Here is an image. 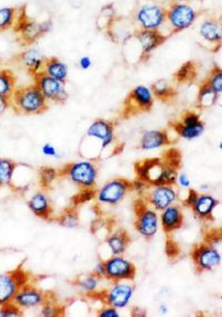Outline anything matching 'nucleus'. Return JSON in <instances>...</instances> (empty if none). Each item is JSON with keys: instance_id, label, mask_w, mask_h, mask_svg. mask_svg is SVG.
<instances>
[{"instance_id": "f257e3e1", "label": "nucleus", "mask_w": 222, "mask_h": 317, "mask_svg": "<svg viewBox=\"0 0 222 317\" xmlns=\"http://www.w3.org/2000/svg\"><path fill=\"white\" fill-rule=\"evenodd\" d=\"M48 101L35 84L15 89L11 97V106L17 114H42L48 108Z\"/></svg>"}, {"instance_id": "f03ea898", "label": "nucleus", "mask_w": 222, "mask_h": 317, "mask_svg": "<svg viewBox=\"0 0 222 317\" xmlns=\"http://www.w3.org/2000/svg\"><path fill=\"white\" fill-rule=\"evenodd\" d=\"M51 20L39 22L28 15L26 5L20 6L17 23L13 29L17 35V41L22 46H31L51 30Z\"/></svg>"}, {"instance_id": "7ed1b4c3", "label": "nucleus", "mask_w": 222, "mask_h": 317, "mask_svg": "<svg viewBox=\"0 0 222 317\" xmlns=\"http://www.w3.org/2000/svg\"><path fill=\"white\" fill-rule=\"evenodd\" d=\"M34 84L48 101L58 104H64L68 98L64 88V84L48 76L43 71H40L32 76Z\"/></svg>"}, {"instance_id": "20e7f679", "label": "nucleus", "mask_w": 222, "mask_h": 317, "mask_svg": "<svg viewBox=\"0 0 222 317\" xmlns=\"http://www.w3.org/2000/svg\"><path fill=\"white\" fill-rule=\"evenodd\" d=\"M44 58L39 50L30 48L18 54L15 58L16 62L22 64L31 76L41 71Z\"/></svg>"}, {"instance_id": "39448f33", "label": "nucleus", "mask_w": 222, "mask_h": 317, "mask_svg": "<svg viewBox=\"0 0 222 317\" xmlns=\"http://www.w3.org/2000/svg\"><path fill=\"white\" fill-rule=\"evenodd\" d=\"M70 176L72 180L85 185L94 183L95 171L88 162H80L72 165L70 168Z\"/></svg>"}, {"instance_id": "423d86ee", "label": "nucleus", "mask_w": 222, "mask_h": 317, "mask_svg": "<svg viewBox=\"0 0 222 317\" xmlns=\"http://www.w3.org/2000/svg\"><path fill=\"white\" fill-rule=\"evenodd\" d=\"M41 71L64 84L67 78L68 70L67 66L59 58L50 57L44 58Z\"/></svg>"}, {"instance_id": "0eeeda50", "label": "nucleus", "mask_w": 222, "mask_h": 317, "mask_svg": "<svg viewBox=\"0 0 222 317\" xmlns=\"http://www.w3.org/2000/svg\"><path fill=\"white\" fill-rule=\"evenodd\" d=\"M194 13L190 7L187 5H178L171 13V21L173 25L178 28H185L193 21Z\"/></svg>"}, {"instance_id": "6e6552de", "label": "nucleus", "mask_w": 222, "mask_h": 317, "mask_svg": "<svg viewBox=\"0 0 222 317\" xmlns=\"http://www.w3.org/2000/svg\"><path fill=\"white\" fill-rule=\"evenodd\" d=\"M17 77L13 70L5 68L0 70V96L11 98L15 92Z\"/></svg>"}, {"instance_id": "1a4fd4ad", "label": "nucleus", "mask_w": 222, "mask_h": 317, "mask_svg": "<svg viewBox=\"0 0 222 317\" xmlns=\"http://www.w3.org/2000/svg\"><path fill=\"white\" fill-rule=\"evenodd\" d=\"M20 7H3L0 9V32L13 30L19 17Z\"/></svg>"}, {"instance_id": "9d476101", "label": "nucleus", "mask_w": 222, "mask_h": 317, "mask_svg": "<svg viewBox=\"0 0 222 317\" xmlns=\"http://www.w3.org/2000/svg\"><path fill=\"white\" fill-rule=\"evenodd\" d=\"M162 15L160 10L154 6L145 7L141 10L139 19L145 27L152 28L160 24Z\"/></svg>"}, {"instance_id": "9b49d317", "label": "nucleus", "mask_w": 222, "mask_h": 317, "mask_svg": "<svg viewBox=\"0 0 222 317\" xmlns=\"http://www.w3.org/2000/svg\"><path fill=\"white\" fill-rule=\"evenodd\" d=\"M125 185L118 181H114L107 185L101 191L100 199L101 201L115 203L120 200L124 195Z\"/></svg>"}, {"instance_id": "f8f14e48", "label": "nucleus", "mask_w": 222, "mask_h": 317, "mask_svg": "<svg viewBox=\"0 0 222 317\" xmlns=\"http://www.w3.org/2000/svg\"><path fill=\"white\" fill-rule=\"evenodd\" d=\"M89 136L96 137L102 139L104 147L110 144L112 139V132L108 125L103 121H97L89 129Z\"/></svg>"}, {"instance_id": "ddd939ff", "label": "nucleus", "mask_w": 222, "mask_h": 317, "mask_svg": "<svg viewBox=\"0 0 222 317\" xmlns=\"http://www.w3.org/2000/svg\"><path fill=\"white\" fill-rule=\"evenodd\" d=\"M132 294V290L128 286H117L110 294V300L114 306L123 307L127 304Z\"/></svg>"}, {"instance_id": "4468645a", "label": "nucleus", "mask_w": 222, "mask_h": 317, "mask_svg": "<svg viewBox=\"0 0 222 317\" xmlns=\"http://www.w3.org/2000/svg\"><path fill=\"white\" fill-rule=\"evenodd\" d=\"M165 142L164 135L157 131H149L145 133L142 140L143 148L151 149L158 148Z\"/></svg>"}, {"instance_id": "2eb2a0df", "label": "nucleus", "mask_w": 222, "mask_h": 317, "mask_svg": "<svg viewBox=\"0 0 222 317\" xmlns=\"http://www.w3.org/2000/svg\"><path fill=\"white\" fill-rule=\"evenodd\" d=\"M130 270L128 262L121 258L110 261L107 265V271L111 276L122 277L127 275Z\"/></svg>"}, {"instance_id": "dca6fc26", "label": "nucleus", "mask_w": 222, "mask_h": 317, "mask_svg": "<svg viewBox=\"0 0 222 317\" xmlns=\"http://www.w3.org/2000/svg\"><path fill=\"white\" fill-rule=\"evenodd\" d=\"M174 199V192L170 189L160 188L155 193V203L159 209H165Z\"/></svg>"}, {"instance_id": "f3484780", "label": "nucleus", "mask_w": 222, "mask_h": 317, "mask_svg": "<svg viewBox=\"0 0 222 317\" xmlns=\"http://www.w3.org/2000/svg\"><path fill=\"white\" fill-rule=\"evenodd\" d=\"M15 169V163L11 159H0V185L9 182Z\"/></svg>"}, {"instance_id": "a211bd4d", "label": "nucleus", "mask_w": 222, "mask_h": 317, "mask_svg": "<svg viewBox=\"0 0 222 317\" xmlns=\"http://www.w3.org/2000/svg\"><path fill=\"white\" fill-rule=\"evenodd\" d=\"M157 219L156 215L153 212L145 213L141 219V231L146 236L153 235L157 231Z\"/></svg>"}, {"instance_id": "6ab92c4d", "label": "nucleus", "mask_w": 222, "mask_h": 317, "mask_svg": "<svg viewBox=\"0 0 222 317\" xmlns=\"http://www.w3.org/2000/svg\"><path fill=\"white\" fill-rule=\"evenodd\" d=\"M201 33L206 39L215 41L221 39V28L213 22H207L202 26Z\"/></svg>"}, {"instance_id": "aec40b11", "label": "nucleus", "mask_w": 222, "mask_h": 317, "mask_svg": "<svg viewBox=\"0 0 222 317\" xmlns=\"http://www.w3.org/2000/svg\"><path fill=\"white\" fill-rule=\"evenodd\" d=\"M140 40L145 50H151L159 43V36L153 32H145L141 34Z\"/></svg>"}, {"instance_id": "412c9836", "label": "nucleus", "mask_w": 222, "mask_h": 317, "mask_svg": "<svg viewBox=\"0 0 222 317\" xmlns=\"http://www.w3.org/2000/svg\"><path fill=\"white\" fill-rule=\"evenodd\" d=\"M221 257L215 250H209L202 254L200 262L204 268H209L219 263Z\"/></svg>"}, {"instance_id": "4be33fe9", "label": "nucleus", "mask_w": 222, "mask_h": 317, "mask_svg": "<svg viewBox=\"0 0 222 317\" xmlns=\"http://www.w3.org/2000/svg\"><path fill=\"white\" fill-rule=\"evenodd\" d=\"M203 127L200 122L191 126H185L181 129V134L185 138L191 139L199 137L203 132Z\"/></svg>"}, {"instance_id": "5701e85b", "label": "nucleus", "mask_w": 222, "mask_h": 317, "mask_svg": "<svg viewBox=\"0 0 222 317\" xmlns=\"http://www.w3.org/2000/svg\"><path fill=\"white\" fill-rule=\"evenodd\" d=\"M13 292V286L9 279L0 276V302L9 298Z\"/></svg>"}, {"instance_id": "b1692460", "label": "nucleus", "mask_w": 222, "mask_h": 317, "mask_svg": "<svg viewBox=\"0 0 222 317\" xmlns=\"http://www.w3.org/2000/svg\"><path fill=\"white\" fill-rule=\"evenodd\" d=\"M135 98L142 106H148L151 103V96L148 89L143 86H139L134 92Z\"/></svg>"}, {"instance_id": "393cba45", "label": "nucleus", "mask_w": 222, "mask_h": 317, "mask_svg": "<svg viewBox=\"0 0 222 317\" xmlns=\"http://www.w3.org/2000/svg\"><path fill=\"white\" fill-rule=\"evenodd\" d=\"M215 205V201L212 197H203L199 200L197 203V211L199 213L207 214L211 211Z\"/></svg>"}, {"instance_id": "a878e982", "label": "nucleus", "mask_w": 222, "mask_h": 317, "mask_svg": "<svg viewBox=\"0 0 222 317\" xmlns=\"http://www.w3.org/2000/svg\"><path fill=\"white\" fill-rule=\"evenodd\" d=\"M18 300L20 304L24 306H33L39 302L40 297L35 292H27L20 294L18 297Z\"/></svg>"}, {"instance_id": "bb28decb", "label": "nucleus", "mask_w": 222, "mask_h": 317, "mask_svg": "<svg viewBox=\"0 0 222 317\" xmlns=\"http://www.w3.org/2000/svg\"><path fill=\"white\" fill-rule=\"evenodd\" d=\"M40 177L43 184L47 185L56 177L55 170L50 167H42L40 171Z\"/></svg>"}, {"instance_id": "cd10ccee", "label": "nucleus", "mask_w": 222, "mask_h": 317, "mask_svg": "<svg viewBox=\"0 0 222 317\" xmlns=\"http://www.w3.org/2000/svg\"><path fill=\"white\" fill-rule=\"evenodd\" d=\"M47 206V202L43 195L37 194L33 197L31 201V207L34 211H43Z\"/></svg>"}, {"instance_id": "c85d7f7f", "label": "nucleus", "mask_w": 222, "mask_h": 317, "mask_svg": "<svg viewBox=\"0 0 222 317\" xmlns=\"http://www.w3.org/2000/svg\"><path fill=\"white\" fill-rule=\"evenodd\" d=\"M179 219V213L175 209H167L163 215V222L167 226H172L177 223Z\"/></svg>"}, {"instance_id": "c756f323", "label": "nucleus", "mask_w": 222, "mask_h": 317, "mask_svg": "<svg viewBox=\"0 0 222 317\" xmlns=\"http://www.w3.org/2000/svg\"><path fill=\"white\" fill-rule=\"evenodd\" d=\"M174 172L170 169H164L161 171L160 177L157 179L159 183H167L172 182L175 179Z\"/></svg>"}, {"instance_id": "7c9ffc66", "label": "nucleus", "mask_w": 222, "mask_h": 317, "mask_svg": "<svg viewBox=\"0 0 222 317\" xmlns=\"http://www.w3.org/2000/svg\"><path fill=\"white\" fill-rule=\"evenodd\" d=\"M41 151L42 153L47 157H58L59 155L57 149L53 145L50 144L49 143L44 144L42 147Z\"/></svg>"}, {"instance_id": "2f4dec72", "label": "nucleus", "mask_w": 222, "mask_h": 317, "mask_svg": "<svg viewBox=\"0 0 222 317\" xmlns=\"http://www.w3.org/2000/svg\"><path fill=\"white\" fill-rule=\"evenodd\" d=\"M110 246L115 253H119L123 251V244L122 241L118 238H114L110 240Z\"/></svg>"}, {"instance_id": "473e14b6", "label": "nucleus", "mask_w": 222, "mask_h": 317, "mask_svg": "<svg viewBox=\"0 0 222 317\" xmlns=\"http://www.w3.org/2000/svg\"><path fill=\"white\" fill-rule=\"evenodd\" d=\"M11 106V98L0 96V116Z\"/></svg>"}, {"instance_id": "72a5a7b5", "label": "nucleus", "mask_w": 222, "mask_h": 317, "mask_svg": "<svg viewBox=\"0 0 222 317\" xmlns=\"http://www.w3.org/2000/svg\"><path fill=\"white\" fill-rule=\"evenodd\" d=\"M222 86V76L221 73L218 74L212 80V87L216 92H221Z\"/></svg>"}, {"instance_id": "f704fd0d", "label": "nucleus", "mask_w": 222, "mask_h": 317, "mask_svg": "<svg viewBox=\"0 0 222 317\" xmlns=\"http://www.w3.org/2000/svg\"><path fill=\"white\" fill-rule=\"evenodd\" d=\"M198 117L195 114H190L189 116L186 117L185 120V126H191V125H195L198 124Z\"/></svg>"}, {"instance_id": "c9c22d12", "label": "nucleus", "mask_w": 222, "mask_h": 317, "mask_svg": "<svg viewBox=\"0 0 222 317\" xmlns=\"http://www.w3.org/2000/svg\"><path fill=\"white\" fill-rule=\"evenodd\" d=\"M92 62H91L90 58L89 57H83L81 58L80 61V66L81 68L83 70H88L91 66Z\"/></svg>"}, {"instance_id": "e433bc0d", "label": "nucleus", "mask_w": 222, "mask_h": 317, "mask_svg": "<svg viewBox=\"0 0 222 317\" xmlns=\"http://www.w3.org/2000/svg\"><path fill=\"white\" fill-rule=\"evenodd\" d=\"M83 285L84 286V287L92 289V288H94L95 286H96V282H95L94 280L90 279V280H88L86 281V282H84Z\"/></svg>"}, {"instance_id": "4c0bfd02", "label": "nucleus", "mask_w": 222, "mask_h": 317, "mask_svg": "<svg viewBox=\"0 0 222 317\" xmlns=\"http://www.w3.org/2000/svg\"><path fill=\"white\" fill-rule=\"evenodd\" d=\"M180 183L183 186L187 187L190 185V181L187 176L185 175H182L180 177Z\"/></svg>"}, {"instance_id": "58836bf2", "label": "nucleus", "mask_w": 222, "mask_h": 317, "mask_svg": "<svg viewBox=\"0 0 222 317\" xmlns=\"http://www.w3.org/2000/svg\"><path fill=\"white\" fill-rule=\"evenodd\" d=\"M118 314L116 311L113 310H109L103 313L102 317H118Z\"/></svg>"}, {"instance_id": "ea45409f", "label": "nucleus", "mask_w": 222, "mask_h": 317, "mask_svg": "<svg viewBox=\"0 0 222 317\" xmlns=\"http://www.w3.org/2000/svg\"><path fill=\"white\" fill-rule=\"evenodd\" d=\"M194 197H195V196H194V197H193V198H194ZM191 198H193V197H192V196H191ZM191 199L195 200V199Z\"/></svg>"}]
</instances>
